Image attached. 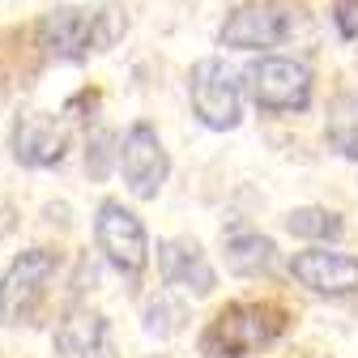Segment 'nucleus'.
Masks as SVG:
<instances>
[{"label":"nucleus","instance_id":"obj_1","mask_svg":"<svg viewBox=\"0 0 358 358\" xmlns=\"http://www.w3.org/2000/svg\"><path fill=\"white\" fill-rule=\"evenodd\" d=\"M282 329H286V311L282 307L235 303V307H222L217 316L209 320V329L201 337V350L209 358H243L256 345H268Z\"/></svg>","mask_w":358,"mask_h":358},{"label":"nucleus","instance_id":"obj_2","mask_svg":"<svg viewBox=\"0 0 358 358\" xmlns=\"http://www.w3.org/2000/svg\"><path fill=\"white\" fill-rule=\"evenodd\" d=\"M243 90L260 111H307L311 107V69L290 56H260L243 69Z\"/></svg>","mask_w":358,"mask_h":358},{"label":"nucleus","instance_id":"obj_3","mask_svg":"<svg viewBox=\"0 0 358 358\" xmlns=\"http://www.w3.org/2000/svg\"><path fill=\"white\" fill-rule=\"evenodd\" d=\"M188 99H192L196 120L205 128H213V132H231L243 120V81L222 64L217 56L192 64V73H188Z\"/></svg>","mask_w":358,"mask_h":358},{"label":"nucleus","instance_id":"obj_4","mask_svg":"<svg viewBox=\"0 0 358 358\" xmlns=\"http://www.w3.org/2000/svg\"><path fill=\"white\" fill-rule=\"evenodd\" d=\"M294 26H299V9H290L286 0H252L222 22L217 38L222 48L235 52H264V48H282L294 34Z\"/></svg>","mask_w":358,"mask_h":358},{"label":"nucleus","instance_id":"obj_5","mask_svg":"<svg viewBox=\"0 0 358 358\" xmlns=\"http://www.w3.org/2000/svg\"><path fill=\"white\" fill-rule=\"evenodd\" d=\"M94 239H99V252L107 256V264L120 268V273H128V278H137L150 264V235L141 227V217L124 201H103L99 205Z\"/></svg>","mask_w":358,"mask_h":358},{"label":"nucleus","instance_id":"obj_6","mask_svg":"<svg viewBox=\"0 0 358 358\" xmlns=\"http://www.w3.org/2000/svg\"><path fill=\"white\" fill-rule=\"evenodd\" d=\"M120 158V171H124V184L128 192L137 196V201H154L166 184V175H171V158H166V145L158 137V128L154 124H132L124 132V141L115 150Z\"/></svg>","mask_w":358,"mask_h":358},{"label":"nucleus","instance_id":"obj_7","mask_svg":"<svg viewBox=\"0 0 358 358\" xmlns=\"http://www.w3.org/2000/svg\"><path fill=\"white\" fill-rule=\"evenodd\" d=\"M56 268H60V256L48 248H30L9 264L0 290H5V316H13V324H22L38 307V299L48 294V282L56 278Z\"/></svg>","mask_w":358,"mask_h":358},{"label":"nucleus","instance_id":"obj_8","mask_svg":"<svg viewBox=\"0 0 358 358\" xmlns=\"http://www.w3.org/2000/svg\"><path fill=\"white\" fill-rule=\"evenodd\" d=\"M290 278H294L299 286H307L311 294L345 299V294H358V256L329 252V248L294 252V256H290Z\"/></svg>","mask_w":358,"mask_h":358},{"label":"nucleus","instance_id":"obj_9","mask_svg":"<svg viewBox=\"0 0 358 358\" xmlns=\"http://www.w3.org/2000/svg\"><path fill=\"white\" fill-rule=\"evenodd\" d=\"M69 154V132L56 115L22 111L13 120V158L22 166H60Z\"/></svg>","mask_w":358,"mask_h":358},{"label":"nucleus","instance_id":"obj_10","mask_svg":"<svg viewBox=\"0 0 358 358\" xmlns=\"http://www.w3.org/2000/svg\"><path fill=\"white\" fill-rule=\"evenodd\" d=\"M38 48L56 60H85L94 52V9L60 5L52 13H43L38 22Z\"/></svg>","mask_w":358,"mask_h":358},{"label":"nucleus","instance_id":"obj_11","mask_svg":"<svg viewBox=\"0 0 358 358\" xmlns=\"http://www.w3.org/2000/svg\"><path fill=\"white\" fill-rule=\"evenodd\" d=\"M158 273L166 286L188 290L196 299L213 294V286H217V273L196 239H162L158 243Z\"/></svg>","mask_w":358,"mask_h":358},{"label":"nucleus","instance_id":"obj_12","mask_svg":"<svg viewBox=\"0 0 358 358\" xmlns=\"http://www.w3.org/2000/svg\"><path fill=\"white\" fill-rule=\"evenodd\" d=\"M222 248H227V268L239 278H256V273H268L278 264V243L260 235L248 222H231L222 227Z\"/></svg>","mask_w":358,"mask_h":358},{"label":"nucleus","instance_id":"obj_13","mask_svg":"<svg viewBox=\"0 0 358 358\" xmlns=\"http://www.w3.org/2000/svg\"><path fill=\"white\" fill-rule=\"evenodd\" d=\"M103 337H107V324H103L99 311L77 307L56 329V354L60 358H94L103 350Z\"/></svg>","mask_w":358,"mask_h":358},{"label":"nucleus","instance_id":"obj_14","mask_svg":"<svg viewBox=\"0 0 358 358\" xmlns=\"http://www.w3.org/2000/svg\"><path fill=\"white\" fill-rule=\"evenodd\" d=\"M329 141L341 158L358 162V94H341L329 111Z\"/></svg>","mask_w":358,"mask_h":358},{"label":"nucleus","instance_id":"obj_15","mask_svg":"<svg viewBox=\"0 0 358 358\" xmlns=\"http://www.w3.org/2000/svg\"><path fill=\"white\" fill-rule=\"evenodd\" d=\"M286 231L299 235V239H341L345 222H341L333 209L307 205V209H290V213H286Z\"/></svg>","mask_w":358,"mask_h":358},{"label":"nucleus","instance_id":"obj_16","mask_svg":"<svg viewBox=\"0 0 358 358\" xmlns=\"http://www.w3.org/2000/svg\"><path fill=\"white\" fill-rule=\"evenodd\" d=\"M128 34V17L124 9H94V52H111L115 43Z\"/></svg>","mask_w":358,"mask_h":358},{"label":"nucleus","instance_id":"obj_17","mask_svg":"<svg viewBox=\"0 0 358 358\" xmlns=\"http://www.w3.org/2000/svg\"><path fill=\"white\" fill-rule=\"evenodd\" d=\"M184 320H188V311H184V303H171V299H154L150 307H145V329L150 333H179L184 329Z\"/></svg>","mask_w":358,"mask_h":358},{"label":"nucleus","instance_id":"obj_18","mask_svg":"<svg viewBox=\"0 0 358 358\" xmlns=\"http://www.w3.org/2000/svg\"><path fill=\"white\" fill-rule=\"evenodd\" d=\"M333 26L345 43L358 38V0H333Z\"/></svg>","mask_w":358,"mask_h":358},{"label":"nucleus","instance_id":"obj_19","mask_svg":"<svg viewBox=\"0 0 358 358\" xmlns=\"http://www.w3.org/2000/svg\"><path fill=\"white\" fill-rule=\"evenodd\" d=\"M103 154H107V137H99V141H94V175H107V166H103Z\"/></svg>","mask_w":358,"mask_h":358},{"label":"nucleus","instance_id":"obj_20","mask_svg":"<svg viewBox=\"0 0 358 358\" xmlns=\"http://www.w3.org/2000/svg\"><path fill=\"white\" fill-rule=\"evenodd\" d=\"M0 316H5V290H0Z\"/></svg>","mask_w":358,"mask_h":358}]
</instances>
